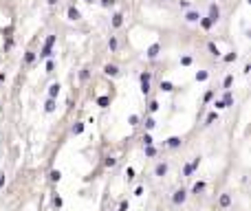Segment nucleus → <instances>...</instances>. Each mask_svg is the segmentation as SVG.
Instances as JSON below:
<instances>
[{"mask_svg":"<svg viewBox=\"0 0 251 211\" xmlns=\"http://www.w3.org/2000/svg\"><path fill=\"white\" fill-rule=\"evenodd\" d=\"M234 59H236V53H229L227 57H225V62H234Z\"/></svg>","mask_w":251,"mask_h":211,"instance_id":"58836bf2","label":"nucleus"},{"mask_svg":"<svg viewBox=\"0 0 251 211\" xmlns=\"http://www.w3.org/2000/svg\"><path fill=\"white\" fill-rule=\"evenodd\" d=\"M150 77H152V75H150L148 70H145V73H141V90H143V95H148V92H150Z\"/></svg>","mask_w":251,"mask_h":211,"instance_id":"f257e3e1","label":"nucleus"},{"mask_svg":"<svg viewBox=\"0 0 251 211\" xmlns=\"http://www.w3.org/2000/svg\"><path fill=\"white\" fill-rule=\"evenodd\" d=\"M148 108H150V112H157V110H159V101H150Z\"/></svg>","mask_w":251,"mask_h":211,"instance_id":"c85d7f7f","label":"nucleus"},{"mask_svg":"<svg viewBox=\"0 0 251 211\" xmlns=\"http://www.w3.org/2000/svg\"><path fill=\"white\" fill-rule=\"evenodd\" d=\"M167 145H170V147H179V145H181V138H179V136H170V138H167Z\"/></svg>","mask_w":251,"mask_h":211,"instance_id":"ddd939ff","label":"nucleus"},{"mask_svg":"<svg viewBox=\"0 0 251 211\" xmlns=\"http://www.w3.org/2000/svg\"><path fill=\"white\" fill-rule=\"evenodd\" d=\"M185 20H187V22H198L200 15H198V11H187V13H185Z\"/></svg>","mask_w":251,"mask_h":211,"instance_id":"9d476101","label":"nucleus"},{"mask_svg":"<svg viewBox=\"0 0 251 211\" xmlns=\"http://www.w3.org/2000/svg\"><path fill=\"white\" fill-rule=\"evenodd\" d=\"M231 84H234V77H231V75H227V77H225V81H222V86H225V88H229Z\"/></svg>","mask_w":251,"mask_h":211,"instance_id":"cd10ccee","label":"nucleus"},{"mask_svg":"<svg viewBox=\"0 0 251 211\" xmlns=\"http://www.w3.org/2000/svg\"><path fill=\"white\" fill-rule=\"evenodd\" d=\"M154 125H157V121L152 119V116H148V119H145V128H148V130H152Z\"/></svg>","mask_w":251,"mask_h":211,"instance_id":"a878e982","label":"nucleus"},{"mask_svg":"<svg viewBox=\"0 0 251 211\" xmlns=\"http://www.w3.org/2000/svg\"><path fill=\"white\" fill-rule=\"evenodd\" d=\"M84 132V123H75L73 125V134H82Z\"/></svg>","mask_w":251,"mask_h":211,"instance_id":"b1692460","label":"nucleus"},{"mask_svg":"<svg viewBox=\"0 0 251 211\" xmlns=\"http://www.w3.org/2000/svg\"><path fill=\"white\" fill-rule=\"evenodd\" d=\"M53 68H55V64H53V62H46V73H51Z\"/></svg>","mask_w":251,"mask_h":211,"instance_id":"4c0bfd02","label":"nucleus"},{"mask_svg":"<svg viewBox=\"0 0 251 211\" xmlns=\"http://www.w3.org/2000/svg\"><path fill=\"white\" fill-rule=\"evenodd\" d=\"M126 176H128V180H130V178H135V169H132V167H128V169H126Z\"/></svg>","mask_w":251,"mask_h":211,"instance_id":"f704fd0d","label":"nucleus"},{"mask_svg":"<svg viewBox=\"0 0 251 211\" xmlns=\"http://www.w3.org/2000/svg\"><path fill=\"white\" fill-rule=\"evenodd\" d=\"M161 90H163V92H172V90H174V84H172V81H161Z\"/></svg>","mask_w":251,"mask_h":211,"instance_id":"2eb2a0df","label":"nucleus"},{"mask_svg":"<svg viewBox=\"0 0 251 211\" xmlns=\"http://www.w3.org/2000/svg\"><path fill=\"white\" fill-rule=\"evenodd\" d=\"M68 18H71V20H80V11L75 9V7H68Z\"/></svg>","mask_w":251,"mask_h":211,"instance_id":"dca6fc26","label":"nucleus"},{"mask_svg":"<svg viewBox=\"0 0 251 211\" xmlns=\"http://www.w3.org/2000/svg\"><path fill=\"white\" fill-rule=\"evenodd\" d=\"M143 143H145V147L152 145V136H150V134H143Z\"/></svg>","mask_w":251,"mask_h":211,"instance_id":"7c9ffc66","label":"nucleus"},{"mask_svg":"<svg viewBox=\"0 0 251 211\" xmlns=\"http://www.w3.org/2000/svg\"><path fill=\"white\" fill-rule=\"evenodd\" d=\"M2 187H5V174L0 176V189H2Z\"/></svg>","mask_w":251,"mask_h":211,"instance_id":"37998d69","label":"nucleus"},{"mask_svg":"<svg viewBox=\"0 0 251 211\" xmlns=\"http://www.w3.org/2000/svg\"><path fill=\"white\" fill-rule=\"evenodd\" d=\"M108 103H110V97H97V106H102V108H108Z\"/></svg>","mask_w":251,"mask_h":211,"instance_id":"4468645a","label":"nucleus"},{"mask_svg":"<svg viewBox=\"0 0 251 211\" xmlns=\"http://www.w3.org/2000/svg\"><path fill=\"white\" fill-rule=\"evenodd\" d=\"M145 154H148V156H154V154H157V150H154L152 145H148V147H145Z\"/></svg>","mask_w":251,"mask_h":211,"instance_id":"473e14b6","label":"nucleus"},{"mask_svg":"<svg viewBox=\"0 0 251 211\" xmlns=\"http://www.w3.org/2000/svg\"><path fill=\"white\" fill-rule=\"evenodd\" d=\"M108 46H110V51H115V49H117V40H115V37H110V42H108Z\"/></svg>","mask_w":251,"mask_h":211,"instance_id":"72a5a7b5","label":"nucleus"},{"mask_svg":"<svg viewBox=\"0 0 251 211\" xmlns=\"http://www.w3.org/2000/svg\"><path fill=\"white\" fill-rule=\"evenodd\" d=\"M53 44H55V35H48L44 42V49H53Z\"/></svg>","mask_w":251,"mask_h":211,"instance_id":"f3484780","label":"nucleus"},{"mask_svg":"<svg viewBox=\"0 0 251 211\" xmlns=\"http://www.w3.org/2000/svg\"><path fill=\"white\" fill-rule=\"evenodd\" d=\"M35 59V53L33 51H27V55H24V64H31Z\"/></svg>","mask_w":251,"mask_h":211,"instance_id":"4be33fe9","label":"nucleus"},{"mask_svg":"<svg viewBox=\"0 0 251 211\" xmlns=\"http://www.w3.org/2000/svg\"><path fill=\"white\" fill-rule=\"evenodd\" d=\"M128 209V202H121V207H119V211H126Z\"/></svg>","mask_w":251,"mask_h":211,"instance_id":"79ce46f5","label":"nucleus"},{"mask_svg":"<svg viewBox=\"0 0 251 211\" xmlns=\"http://www.w3.org/2000/svg\"><path fill=\"white\" fill-rule=\"evenodd\" d=\"M53 202H55V207H62V198H60V196H55Z\"/></svg>","mask_w":251,"mask_h":211,"instance_id":"ea45409f","label":"nucleus"},{"mask_svg":"<svg viewBox=\"0 0 251 211\" xmlns=\"http://www.w3.org/2000/svg\"><path fill=\"white\" fill-rule=\"evenodd\" d=\"M167 174V165L165 163H159V165L154 167V176H165Z\"/></svg>","mask_w":251,"mask_h":211,"instance_id":"6e6552de","label":"nucleus"},{"mask_svg":"<svg viewBox=\"0 0 251 211\" xmlns=\"http://www.w3.org/2000/svg\"><path fill=\"white\" fill-rule=\"evenodd\" d=\"M104 165H106V167H115V165H117V158H112V156H106Z\"/></svg>","mask_w":251,"mask_h":211,"instance_id":"aec40b11","label":"nucleus"},{"mask_svg":"<svg viewBox=\"0 0 251 211\" xmlns=\"http://www.w3.org/2000/svg\"><path fill=\"white\" fill-rule=\"evenodd\" d=\"M112 2H115V0H102V7H110Z\"/></svg>","mask_w":251,"mask_h":211,"instance_id":"a19ab883","label":"nucleus"},{"mask_svg":"<svg viewBox=\"0 0 251 211\" xmlns=\"http://www.w3.org/2000/svg\"><path fill=\"white\" fill-rule=\"evenodd\" d=\"M46 2H48V5H55V2H57V0H46Z\"/></svg>","mask_w":251,"mask_h":211,"instance_id":"c03bdc74","label":"nucleus"},{"mask_svg":"<svg viewBox=\"0 0 251 211\" xmlns=\"http://www.w3.org/2000/svg\"><path fill=\"white\" fill-rule=\"evenodd\" d=\"M209 77V73H207V70H200V73H196V81H205Z\"/></svg>","mask_w":251,"mask_h":211,"instance_id":"a211bd4d","label":"nucleus"},{"mask_svg":"<svg viewBox=\"0 0 251 211\" xmlns=\"http://www.w3.org/2000/svg\"><path fill=\"white\" fill-rule=\"evenodd\" d=\"M104 73H106L108 77H117V75H119V68H117L115 64H106V66H104Z\"/></svg>","mask_w":251,"mask_h":211,"instance_id":"39448f33","label":"nucleus"},{"mask_svg":"<svg viewBox=\"0 0 251 211\" xmlns=\"http://www.w3.org/2000/svg\"><path fill=\"white\" fill-rule=\"evenodd\" d=\"M185 198H187V191H185V189H179V191H174L172 202H174V204H183V202H185Z\"/></svg>","mask_w":251,"mask_h":211,"instance_id":"f03ea898","label":"nucleus"},{"mask_svg":"<svg viewBox=\"0 0 251 211\" xmlns=\"http://www.w3.org/2000/svg\"><path fill=\"white\" fill-rule=\"evenodd\" d=\"M44 110H46V112H53V110H55V99H48L46 106H44Z\"/></svg>","mask_w":251,"mask_h":211,"instance_id":"6ab92c4d","label":"nucleus"},{"mask_svg":"<svg viewBox=\"0 0 251 211\" xmlns=\"http://www.w3.org/2000/svg\"><path fill=\"white\" fill-rule=\"evenodd\" d=\"M60 95V84H51L48 86V99H55Z\"/></svg>","mask_w":251,"mask_h":211,"instance_id":"0eeeda50","label":"nucleus"},{"mask_svg":"<svg viewBox=\"0 0 251 211\" xmlns=\"http://www.w3.org/2000/svg\"><path fill=\"white\" fill-rule=\"evenodd\" d=\"M121 24H123V15H121V13H115V15H112V27L119 29Z\"/></svg>","mask_w":251,"mask_h":211,"instance_id":"9b49d317","label":"nucleus"},{"mask_svg":"<svg viewBox=\"0 0 251 211\" xmlns=\"http://www.w3.org/2000/svg\"><path fill=\"white\" fill-rule=\"evenodd\" d=\"M218 18H220V9H218V5H212L209 7V22L214 24V22H218Z\"/></svg>","mask_w":251,"mask_h":211,"instance_id":"7ed1b4c3","label":"nucleus"},{"mask_svg":"<svg viewBox=\"0 0 251 211\" xmlns=\"http://www.w3.org/2000/svg\"><path fill=\"white\" fill-rule=\"evenodd\" d=\"M198 163H200V158H194V160L189 163V165H185V169H183V174H185V176H192V174H194V169L198 167Z\"/></svg>","mask_w":251,"mask_h":211,"instance_id":"20e7f679","label":"nucleus"},{"mask_svg":"<svg viewBox=\"0 0 251 211\" xmlns=\"http://www.w3.org/2000/svg\"><path fill=\"white\" fill-rule=\"evenodd\" d=\"M157 55H159V44H152V46L148 49V57H150V59H157Z\"/></svg>","mask_w":251,"mask_h":211,"instance_id":"1a4fd4ad","label":"nucleus"},{"mask_svg":"<svg viewBox=\"0 0 251 211\" xmlns=\"http://www.w3.org/2000/svg\"><path fill=\"white\" fill-rule=\"evenodd\" d=\"M222 103H225V108H227V106H234V97H231V92H229V90L225 92V97H222Z\"/></svg>","mask_w":251,"mask_h":211,"instance_id":"f8f14e48","label":"nucleus"},{"mask_svg":"<svg viewBox=\"0 0 251 211\" xmlns=\"http://www.w3.org/2000/svg\"><path fill=\"white\" fill-rule=\"evenodd\" d=\"M207 49H209V51H212V55H216V57H218V55H220V51H218V46H216V44H214V42H209V44H207Z\"/></svg>","mask_w":251,"mask_h":211,"instance_id":"412c9836","label":"nucleus"},{"mask_svg":"<svg viewBox=\"0 0 251 211\" xmlns=\"http://www.w3.org/2000/svg\"><path fill=\"white\" fill-rule=\"evenodd\" d=\"M218 204H220V209H229L231 207V196L229 194H222L220 200H218Z\"/></svg>","mask_w":251,"mask_h":211,"instance_id":"423d86ee","label":"nucleus"},{"mask_svg":"<svg viewBox=\"0 0 251 211\" xmlns=\"http://www.w3.org/2000/svg\"><path fill=\"white\" fill-rule=\"evenodd\" d=\"M216 119H218V114H216V112H209V114H207V123H214Z\"/></svg>","mask_w":251,"mask_h":211,"instance_id":"c756f323","label":"nucleus"},{"mask_svg":"<svg viewBox=\"0 0 251 211\" xmlns=\"http://www.w3.org/2000/svg\"><path fill=\"white\" fill-rule=\"evenodd\" d=\"M198 22H200V27H203V29H212V22H209V18H200Z\"/></svg>","mask_w":251,"mask_h":211,"instance_id":"5701e85b","label":"nucleus"},{"mask_svg":"<svg viewBox=\"0 0 251 211\" xmlns=\"http://www.w3.org/2000/svg\"><path fill=\"white\" fill-rule=\"evenodd\" d=\"M203 189H205V182L200 180V182H196V185H194V189H192V191H194V194H198V191H203Z\"/></svg>","mask_w":251,"mask_h":211,"instance_id":"393cba45","label":"nucleus"},{"mask_svg":"<svg viewBox=\"0 0 251 211\" xmlns=\"http://www.w3.org/2000/svg\"><path fill=\"white\" fill-rule=\"evenodd\" d=\"M181 64H183V66H189V64H192V57H189V55L181 57Z\"/></svg>","mask_w":251,"mask_h":211,"instance_id":"2f4dec72","label":"nucleus"},{"mask_svg":"<svg viewBox=\"0 0 251 211\" xmlns=\"http://www.w3.org/2000/svg\"><path fill=\"white\" fill-rule=\"evenodd\" d=\"M137 123H139V116L132 114V116H130V125H137Z\"/></svg>","mask_w":251,"mask_h":211,"instance_id":"c9c22d12","label":"nucleus"},{"mask_svg":"<svg viewBox=\"0 0 251 211\" xmlns=\"http://www.w3.org/2000/svg\"><path fill=\"white\" fill-rule=\"evenodd\" d=\"M60 178H62V174H60V169H53V172H51V180H53V182H57Z\"/></svg>","mask_w":251,"mask_h":211,"instance_id":"bb28decb","label":"nucleus"},{"mask_svg":"<svg viewBox=\"0 0 251 211\" xmlns=\"http://www.w3.org/2000/svg\"><path fill=\"white\" fill-rule=\"evenodd\" d=\"M84 2H93V0H84Z\"/></svg>","mask_w":251,"mask_h":211,"instance_id":"a18cd8bd","label":"nucleus"},{"mask_svg":"<svg viewBox=\"0 0 251 211\" xmlns=\"http://www.w3.org/2000/svg\"><path fill=\"white\" fill-rule=\"evenodd\" d=\"M80 79H84V81L88 79V70H86V68H84V70H82V73H80Z\"/></svg>","mask_w":251,"mask_h":211,"instance_id":"e433bc0d","label":"nucleus"}]
</instances>
